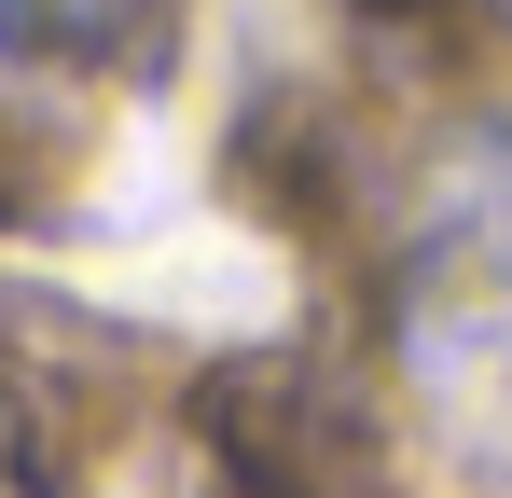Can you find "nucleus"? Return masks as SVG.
Here are the masks:
<instances>
[{"mask_svg": "<svg viewBox=\"0 0 512 498\" xmlns=\"http://www.w3.org/2000/svg\"><path fill=\"white\" fill-rule=\"evenodd\" d=\"M180 28V0H0V56L42 70H153Z\"/></svg>", "mask_w": 512, "mask_h": 498, "instance_id": "obj_1", "label": "nucleus"}]
</instances>
